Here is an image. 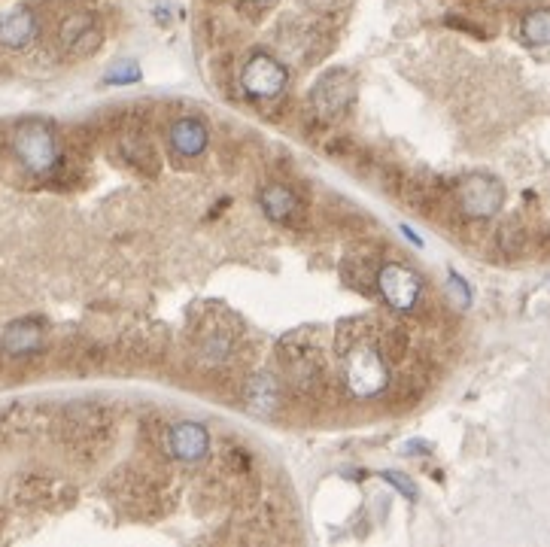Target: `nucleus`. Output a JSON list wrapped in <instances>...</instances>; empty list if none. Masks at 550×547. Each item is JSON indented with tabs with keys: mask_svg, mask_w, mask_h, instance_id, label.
<instances>
[{
	"mask_svg": "<svg viewBox=\"0 0 550 547\" xmlns=\"http://www.w3.org/2000/svg\"><path fill=\"white\" fill-rule=\"evenodd\" d=\"M341 377L344 386L350 389L353 399H374L380 396L389 383V368L377 344L371 341H356L350 350H344L341 359Z\"/></svg>",
	"mask_w": 550,
	"mask_h": 547,
	"instance_id": "nucleus-1",
	"label": "nucleus"
},
{
	"mask_svg": "<svg viewBox=\"0 0 550 547\" xmlns=\"http://www.w3.org/2000/svg\"><path fill=\"white\" fill-rule=\"evenodd\" d=\"M10 149L28 174H49L58 165V134L43 119H25L10 134Z\"/></svg>",
	"mask_w": 550,
	"mask_h": 547,
	"instance_id": "nucleus-2",
	"label": "nucleus"
},
{
	"mask_svg": "<svg viewBox=\"0 0 550 547\" xmlns=\"http://www.w3.org/2000/svg\"><path fill=\"white\" fill-rule=\"evenodd\" d=\"M456 204L468 219H493L505 204V186L490 174H468L456 186Z\"/></svg>",
	"mask_w": 550,
	"mask_h": 547,
	"instance_id": "nucleus-3",
	"label": "nucleus"
},
{
	"mask_svg": "<svg viewBox=\"0 0 550 547\" xmlns=\"http://www.w3.org/2000/svg\"><path fill=\"white\" fill-rule=\"evenodd\" d=\"M377 292L392 310L408 314V310H414L423 298V280L417 271H411L402 262H386L377 271Z\"/></svg>",
	"mask_w": 550,
	"mask_h": 547,
	"instance_id": "nucleus-4",
	"label": "nucleus"
},
{
	"mask_svg": "<svg viewBox=\"0 0 550 547\" xmlns=\"http://www.w3.org/2000/svg\"><path fill=\"white\" fill-rule=\"evenodd\" d=\"M289 83V70L283 67V61H277L268 52H256L244 70H241V86L247 95L259 98V101H274L286 92Z\"/></svg>",
	"mask_w": 550,
	"mask_h": 547,
	"instance_id": "nucleus-5",
	"label": "nucleus"
},
{
	"mask_svg": "<svg viewBox=\"0 0 550 547\" xmlns=\"http://www.w3.org/2000/svg\"><path fill=\"white\" fill-rule=\"evenodd\" d=\"M353 92L356 86L347 70H329L320 76L317 86L310 92V110L320 119H338L347 110V104L353 101Z\"/></svg>",
	"mask_w": 550,
	"mask_h": 547,
	"instance_id": "nucleus-6",
	"label": "nucleus"
},
{
	"mask_svg": "<svg viewBox=\"0 0 550 547\" xmlns=\"http://www.w3.org/2000/svg\"><path fill=\"white\" fill-rule=\"evenodd\" d=\"M104 31L95 16L89 13H73L58 28V46L67 58H89L101 49Z\"/></svg>",
	"mask_w": 550,
	"mask_h": 547,
	"instance_id": "nucleus-7",
	"label": "nucleus"
},
{
	"mask_svg": "<svg viewBox=\"0 0 550 547\" xmlns=\"http://www.w3.org/2000/svg\"><path fill=\"white\" fill-rule=\"evenodd\" d=\"M46 350V326L34 317L13 320L0 332V353L10 359H31Z\"/></svg>",
	"mask_w": 550,
	"mask_h": 547,
	"instance_id": "nucleus-8",
	"label": "nucleus"
},
{
	"mask_svg": "<svg viewBox=\"0 0 550 547\" xmlns=\"http://www.w3.org/2000/svg\"><path fill=\"white\" fill-rule=\"evenodd\" d=\"M40 34L37 13L28 4L0 7V46L4 49H28Z\"/></svg>",
	"mask_w": 550,
	"mask_h": 547,
	"instance_id": "nucleus-9",
	"label": "nucleus"
},
{
	"mask_svg": "<svg viewBox=\"0 0 550 547\" xmlns=\"http://www.w3.org/2000/svg\"><path fill=\"white\" fill-rule=\"evenodd\" d=\"M165 447L171 450L174 459L180 462H201L210 453V435L201 423L195 420H183L174 423L165 435Z\"/></svg>",
	"mask_w": 550,
	"mask_h": 547,
	"instance_id": "nucleus-10",
	"label": "nucleus"
},
{
	"mask_svg": "<svg viewBox=\"0 0 550 547\" xmlns=\"http://www.w3.org/2000/svg\"><path fill=\"white\" fill-rule=\"evenodd\" d=\"M244 405L256 417H274L277 408H280V383H277V377L268 374V371L250 377L247 386H244Z\"/></svg>",
	"mask_w": 550,
	"mask_h": 547,
	"instance_id": "nucleus-11",
	"label": "nucleus"
},
{
	"mask_svg": "<svg viewBox=\"0 0 550 547\" xmlns=\"http://www.w3.org/2000/svg\"><path fill=\"white\" fill-rule=\"evenodd\" d=\"M259 207H262V213H265L271 222H277V225H286V222L301 210L298 195H295L289 186H283V183H268V186H262V192H259Z\"/></svg>",
	"mask_w": 550,
	"mask_h": 547,
	"instance_id": "nucleus-12",
	"label": "nucleus"
},
{
	"mask_svg": "<svg viewBox=\"0 0 550 547\" xmlns=\"http://www.w3.org/2000/svg\"><path fill=\"white\" fill-rule=\"evenodd\" d=\"M171 149L183 159H198V155L207 149V125L198 122V119H180L171 125Z\"/></svg>",
	"mask_w": 550,
	"mask_h": 547,
	"instance_id": "nucleus-13",
	"label": "nucleus"
},
{
	"mask_svg": "<svg viewBox=\"0 0 550 547\" xmlns=\"http://www.w3.org/2000/svg\"><path fill=\"white\" fill-rule=\"evenodd\" d=\"M520 37L529 46H550V10H529L520 19Z\"/></svg>",
	"mask_w": 550,
	"mask_h": 547,
	"instance_id": "nucleus-14",
	"label": "nucleus"
},
{
	"mask_svg": "<svg viewBox=\"0 0 550 547\" xmlns=\"http://www.w3.org/2000/svg\"><path fill=\"white\" fill-rule=\"evenodd\" d=\"M137 80H140V67H137V61H119V64L110 67L107 76H104L107 86H131V83H137Z\"/></svg>",
	"mask_w": 550,
	"mask_h": 547,
	"instance_id": "nucleus-15",
	"label": "nucleus"
},
{
	"mask_svg": "<svg viewBox=\"0 0 550 547\" xmlns=\"http://www.w3.org/2000/svg\"><path fill=\"white\" fill-rule=\"evenodd\" d=\"M447 292H450V298L456 301V307H468V304H471V289H468V283H465L456 271H450Z\"/></svg>",
	"mask_w": 550,
	"mask_h": 547,
	"instance_id": "nucleus-16",
	"label": "nucleus"
},
{
	"mask_svg": "<svg viewBox=\"0 0 550 547\" xmlns=\"http://www.w3.org/2000/svg\"><path fill=\"white\" fill-rule=\"evenodd\" d=\"M380 478H383L386 484H392V487H396V490H399V493H402L405 499H417V487H414V484H411V481H408L405 475H399V472H383Z\"/></svg>",
	"mask_w": 550,
	"mask_h": 547,
	"instance_id": "nucleus-17",
	"label": "nucleus"
},
{
	"mask_svg": "<svg viewBox=\"0 0 550 547\" xmlns=\"http://www.w3.org/2000/svg\"><path fill=\"white\" fill-rule=\"evenodd\" d=\"M301 4L307 7V10H317V13H326V10H332L338 0H301Z\"/></svg>",
	"mask_w": 550,
	"mask_h": 547,
	"instance_id": "nucleus-18",
	"label": "nucleus"
},
{
	"mask_svg": "<svg viewBox=\"0 0 550 547\" xmlns=\"http://www.w3.org/2000/svg\"><path fill=\"white\" fill-rule=\"evenodd\" d=\"M256 4H265V0H256Z\"/></svg>",
	"mask_w": 550,
	"mask_h": 547,
	"instance_id": "nucleus-19",
	"label": "nucleus"
}]
</instances>
